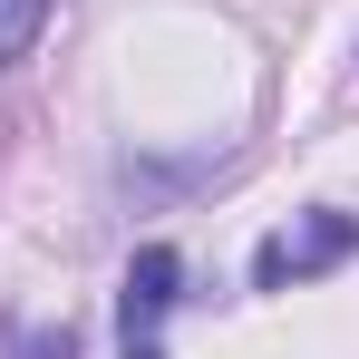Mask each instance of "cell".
<instances>
[{
  "mask_svg": "<svg viewBox=\"0 0 359 359\" xmlns=\"http://www.w3.org/2000/svg\"><path fill=\"white\" fill-rule=\"evenodd\" d=\"M175 282H184L175 243H146V252L126 262V292H117V311H126V359H165V350H156V320L175 311Z\"/></svg>",
  "mask_w": 359,
  "mask_h": 359,
  "instance_id": "obj_2",
  "label": "cell"
},
{
  "mask_svg": "<svg viewBox=\"0 0 359 359\" xmlns=\"http://www.w3.org/2000/svg\"><path fill=\"white\" fill-rule=\"evenodd\" d=\"M39 29H49V0H0V59H29Z\"/></svg>",
  "mask_w": 359,
  "mask_h": 359,
  "instance_id": "obj_3",
  "label": "cell"
},
{
  "mask_svg": "<svg viewBox=\"0 0 359 359\" xmlns=\"http://www.w3.org/2000/svg\"><path fill=\"white\" fill-rule=\"evenodd\" d=\"M10 359H78V340H68V330H29Z\"/></svg>",
  "mask_w": 359,
  "mask_h": 359,
  "instance_id": "obj_4",
  "label": "cell"
},
{
  "mask_svg": "<svg viewBox=\"0 0 359 359\" xmlns=\"http://www.w3.org/2000/svg\"><path fill=\"white\" fill-rule=\"evenodd\" d=\"M350 252H359V214H330V204H320V214H292L282 233L252 252V282H262V292H292V282L350 262Z\"/></svg>",
  "mask_w": 359,
  "mask_h": 359,
  "instance_id": "obj_1",
  "label": "cell"
}]
</instances>
